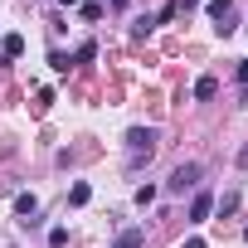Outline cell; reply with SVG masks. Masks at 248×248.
I'll return each mask as SVG.
<instances>
[{"label": "cell", "mask_w": 248, "mask_h": 248, "mask_svg": "<svg viewBox=\"0 0 248 248\" xmlns=\"http://www.w3.org/2000/svg\"><path fill=\"white\" fill-rule=\"evenodd\" d=\"M127 151H132V166H141V156L151 161V151H156V127H132V132H127Z\"/></svg>", "instance_id": "6da1fadb"}, {"label": "cell", "mask_w": 248, "mask_h": 248, "mask_svg": "<svg viewBox=\"0 0 248 248\" xmlns=\"http://www.w3.org/2000/svg\"><path fill=\"white\" fill-rule=\"evenodd\" d=\"M195 185H200V161L175 166V170H170V180H166V190H170V195H185V190H195Z\"/></svg>", "instance_id": "7a4b0ae2"}, {"label": "cell", "mask_w": 248, "mask_h": 248, "mask_svg": "<svg viewBox=\"0 0 248 248\" xmlns=\"http://www.w3.org/2000/svg\"><path fill=\"white\" fill-rule=\"evenodd\" d=\"M209 20H219V34H233V0H209Z\"/></svg>", "instance_id": "3957f363"}, {"label": "cell", "mask_w": 248, "mask_h": 248, "mask_svg": "<svg viewBox=\"0 0 248 248\" xmlns=\"http://www.w3.org/2000/svg\"><path fill=\"white\" fill-rule=\"evenodd\" d=\"M209 214H214V195H209V190H200V195L190 200V224H204Z\"/></svg>", "instance_id": "277c9868"}, {"label": "cell", "mask_w": 248, "mask_h": 248, "mask_svg": "<svg viewBox=\"0 0 248 248\" xmlns=\"http://www.w3.org/2000/svg\"><path fill=\"white\" fill-rule=\"evenodd\" d=\"M214 93H219V78H209V73H204V78H195V97H200V102H209Z\"/></svg>", "instance_id": "5b68a950"}, {"label": "cell", "mask_w": 248, "mask_h": 248, "mask_svg": "<svg viewBox=\"0 0 248 248\" xmlns=\"http://www.w3.org/2000/svg\"><path fill=\"white\" fill-rule=\"evenodd\" d=\"M15 214L30 224V214H39V200H34V195H15Z\"/></svg>", "instance_id": "8992f818"}, {"label": "cell", "mask_w": 248, "mask_h": 248, "mask_svg": "<svg viewBox=\"0 0 248 248\" xmlns=\"http://www.w3.org/2000/svg\"><path fill=\"white\" fill-rule=\"evenodd\" d=\"M0 54H5V59H20V54H25V39H20V34H5V39H0Z\"/></svg>", "instance_id": "52a82bcc"}, {"label": "cell", "mask_w": 248, "mask_h": 248, "mask_svg": "<svg viewBox=\"0 0 248 248\" xmlns=\"http://www.w3.org/2000/svg\"><path fill=\"white\" fill-rule=\"evenodd\" d=\"M141 238H146L141 229H127V233H117V243H112V248H141Z\"/></svg>", "instance_id": "ba28073f"}, {"label": "cell", "mask_w": 248, "mask_h": 248, "mask_svg": "<svg viewBox=\"0 0 248 248\" xmlns=\"http://www.w3.org/2000/svg\"><path fill=\"white\" fill-rule=\"evenodd\" d=\"M151 30H156V15H141V20H137V25H132V34H137V39H146V34H151Z\"/></svg>", "instance_id": "9c48e42d"}, {"label": "cell", "mask_w": 248, "mask_h": 248, "mask_svg": "<svg viewBox=\"0 0 248 248\" xmlns=\"http://www.w3.org/2000/svg\"><path fill=\"white\" fill-rule=\"evenodd\" d=\"M88 200H93V190H88V185H83V180H78V185H73V190H68V204H88Z\"/></svg>", "instance_id": "30bf717a"}, {"label": "cell", "mask_w": 248, "mask_h": 248, "mask_svg": "<svg viewBox=\"0 0 248 248\" xmlns=\"http://www.w3.org/2000/svg\"><path fill=\"white\" fill-rule=\"evenodd\" d=\"M49 63H54V68H59V73H68V68H73V59H68V54H63V49H54V54H49Z\"/></svg>", "instance_id": "8fae6325"}, {"label": "cell", "mask_w": 248, "mask_h": 248, "mask_svg": "<svg viewBox=\"0 0 248 248\" xmlns=\"http://www.w3.org/2000/svg\"><path fill=\"white\" fill-rule=\"evenodd\" d=\"M73 59H78V63H93V59H97V44H78V54H73Z\"/></svg>", "instance_id": "7c38bea8"}, {"label": "cell", "mask_w": 248, "mask_h": 248, "mask_svg": "<svg viewBox=\"0 0 248 248\" xmlns=\"http://www.w3.org/2000/svg\"><path fill=\"white\" fill-rule=\"evenodd\" d=\"M214 204H219V214H233V209H238V195L229 190V195H224V200H214Z\"/></svg>", "instance_id": "4fadbf2b"}, {"label": "cell", "mask_w": 248, "mask_h": 248, "mask_svg": "<svg viewBox=\"0 0 248 248\" xmlns=\"http://www.w3.org/2000/svg\"><path fill=\"white\" fill-rule=\"evenodd\" d=\"M175 15H180V0H170V5H161V15H156V25H161V20H175Z\"/></svg>", "instance_id": "5bb4252c"}, {"label": "cell", "mask_w": 248, "mask_h": 248, "mask_svg": "<svg viewBox=\"0 0 248 248\" xmlns=\"http://www.w3.org/2000/svg\"><path fill=\"white\" fill-rule=\"evenodd\" d=\"M151 200H156V185H141V190H137V204H141V209H146V204H151Z\"/></svg>", "instance_id": "9a60e30c"}, {"label": "cell", "mask_w": 248, "mask_h": 248, "mask_svg": "<svg viewBox=\"0 0 248 248\" xmlns=\"http://www.w3.org/2000/svg\"><path fill=\"white\" fill-rule=\"evenodd\" d=\"M180 248H204V238H185V243H180Z\"/></svg>", "instance_id": "2e32d148"}, {"label": "cell", "mask_w": 248, "mask_h": 248, "mask_svg": "<svg viewBox=\"0 0 248 248\" xmlns=\"http://www.w3.org/2000/svg\"><path fill=\"white\" fill-rule=\"evenodd\" d=\"M238 83H243V88H248V63H243V68H238Z\"/></svg>", "instance_id": "e0dca14e"}, {"label": "cell", "mask_w": 248, "mask_h": 248, "mask_svg": "<svg viewBox=\"0 0 248 248\" xmlns=\"http://www.w3.org/2000/svg\"><path fill=\"white\" fill-rule=\"evenodd\" d=\"M238 166H243V170H248V146H243V151H238Z\"/></svg>", "instance_id": "ac0fdd59"}, {"label": "cell", "mask_w": 248, "mask_h": 248, "mask_svg": "<svg viewBox=\"0 0 248 248\" xmlns=\"http://www.w3.org/2000/svg\"><path fill=\"white\" fill-rule=\"evenodd\" d=\"M59 5H83V0H59Z\"/></svg>", "instance_id": "d6986e66"}, {"label": "cell", "mask_w": 248, "mask_h": 248, "mask_svg": "<svg viewBox=\"0 0 248 248\" xmlns=\"http://www.w3.org/2000/svg\"><path fill=\"white\" fill-rule=\"evenodd\" d=\"M243 243H248V229H243Z\"/></svg>", "instance_id": "ffe728a7"}, {"label": "cell", "mask_w": 248, "mask_h": 248, "mask_svg": "<svg viewBox=\"0 0 248 248\" xmlns=\"http://www.w3.org/2000/svg\"><path fill=\"white\" fill-rule=\"evenodd\" d=\"M243 63H248V59H243Z\"/></svg>", "instance_id": "44dd1931"}]
</instances>
